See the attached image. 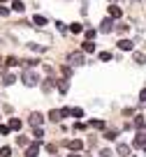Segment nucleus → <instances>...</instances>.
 Wrapping results in <instances>:
<instances>
[{
    "instance_id": "f257e3e1",
    "label": "nucleus",
    "mask_w": 146,
    "mask_h": 157,
    "mask_svg": "<svg viewBox=\"0 0 146 157\" xmlns=\"http://www.w3.org/2000/svg\"><path fill=\"white\" fill-rule=\"evenodd\" d=\"M83 51H72V53H67V65L70 67H79V65H83Z\"/></svg>"
},
{
    "instance_id": "f03ea898",
    "label": "nucleus",
    "mask_w": 146,
    "mask_h": 157,
    "mask_svg": "<svg viewBox=\"0 0 146 157\" xmlns=\"http://www.w3.org/2000/svg\"><path fill=\"white\" fill-rule=\"evenodd\" d=\"M21 81H23V83L28 86V88H35V86L39 83V81H37V74H35V72H28V69H26V72H23V76H21Z\"/></svg>"
},
{
    "instance_id": "7ed1b4c3",
    "label": "nucleus",
    "mask_w": 146,
    "mask_h": 157,
    "mask_svg": "<svg viewBox=\"0 0 146 157\" xmlns=\"http://www.w3.org/2000/svg\"><path fill=\"white\" fill-rule=\"evenodd\" d=\"M112 30H114V19H112V16L102 19V23H100V33H112Z\"/></svg>"
},
{
    "instance_id": "20e7f679",
    "label": "nucleus",
    "mask_w": 146,
    "mask_h": 157,
    "mask_svg": "<svg viewBox=\"0 0 146 157\" xmlns=\"http://www.w3.org/2000/svg\"><path fill=\"white\" fill-rule=\"evenodd\" d=\"M144 146H146V136H144V129H139L135 136V148L137 150H144Z\"/></svg>"
},
{
    "instance_id": "39448f33",
    "label": "nucleus",
    "mask_w": 146,
    "mask_h": 157,
    "mask_svg": "<svg viewBox=\"0 0 146 157\" xmlns=\"http://www.w3.org/2000/svg\"><path fill=\"white\" fill-rule=\"evenodd\" d=\"M28 123L33 125V127H42V123H44V116H42V113H30Z\"/></svg>"
},
{
    "instance_id": "423d86ee",
    "label": "nucleus",
    "mask_w": 146,
    "mask_h": 157,
    "mask_svg": "<svg viewBox=\"0 0 146 157\" xmlns=\"http://www.w3.org/2000/svg\"><path fill=\"white\" fill-rule=\"evenodd\" d=\"M39 86H42L44 95H49V93H51V90H54V86H56V78H44V81H42V83H39Z\"/></svg>"
},
{
    "instance_id": "0eeeda50",
    "label": "nucleus",
    "mask_w": 146,
    "mask_h": 157,
    "mask_svg": "<svg viewBox=\"0 0 146 157\" xmlns=\"http://www.w3.org/2000/svg\"><path fill=\"white\" fill-rule=\"evenodd\" d=\"M39 155V143H30L26 148V157H37Z\"/></svg>"
},
{
    "instance_id": "6e6552de",
    "label": "nucleus",
    "mask_w": 146,
    "mask_h": 157,
    "mask_svg": "<svg viewBox=\"0 0 146 157\" xmlns=\"http://www.w3.org/2000/svg\"><path fill=\"white\" fill-rule=\"evenodd\" d=\"M49 120H51V123H60V120H63V113H60V109L49 111Z\"/></svg>"
},
{
    "instance_id": "1a4fd4ad",
    "label": "nucleus",
    "mask_w": 146,
    "mask_h": 157,
    "mask_svg": "<svg viewBox=\"0 0 146 157\" xmlns=\"http://www.w3.org/2000/svg\"><path fill=\"white\" fill-rule=\"evenodd\" d=\"M121 14L123 12H121L118 5H109V16H112V19H121Z\"/></svg>"
},
{
    "instance_id": "9d476101",
    "label": "nucleus",
    "mask_w": 146,
    "mask_h": 157,
    "mask_svg": "<svg viewBox=\"0 0 146 157\" xmlns=\"http://www.w3.org/2000/svg\"><path fill=\"white\" fill-rule=\"evenodd\" d=\"M67 148H70V150H83V141H79V139L67 141Z\"/></svg>"
},
{
    "instance_id": "9b49d317",
    "label": "nucleus",
    "mask_w": 146,
    "mask_h": 157,
    "mask_svg": "<svg viewBox=\"0 0 146 157\" xmlns=\"http://www.w3.org/2000/svg\"><path fill=\"white\" fill-rule=\"evenodd\" d=\"M33 25H37V28H44V25H47V19H44L42 14H35V16H33Z\"/></svg>"
},
{
    "instance_id": "f8f14e48",
    "label": "nucleus",
    "mask_w": 146,
    "mask_h": 157,
    "mask_svg": "<svg viewBox=\"0 0 146 157\" xmlns=\"http://www.w3.org/2000/svg\"><path fill=\"white\" fill-rule=\"evenodd\" d=\"M118 49H123V51H132V49H135V44H132L130 39H121V42H118Z\"/></svg>"
},
{
    "instance_id": "ddd939ff",
    "label": "nucleus",
    "mask_w": 146,
    "mask_h": 157,
    "mask_svg": "<svg viewBox=\"0 0 146 157\" xmlns=\"http://www.w3.org/2000/svg\"><path fill=\"white\" fill-rule=\"evenodd\" d=\"M7 127H10L12 132H19V129H21V120H19V118H10V125H7Z\"/></svg>"
},
{
    "instance_id": "4468645a",
    "label": "nucleus",
    "mask_w": 146,
    "mask_h": 157,
    "mask_svg": "<svg viewBox=\"0 0 146 157\" xmlns=\"http://www.w3.org/2000/svg\"><path fill=\"white\" fill-rule=\"evenodd\" d=\"M56 86H58V90L63 95H67V90H70V86H67V81H63V78H60V81H56Z\"/></svg>"
},
{
    "instance_id": "2eb2a0df",
    "label": "nucleus",
    "mask_w": 146,
    "mask_h": 157,
    "mask_svg": "<svg viewBox=\"0 0 146 157\" xmlns=\"http://www.w3.org/2000/svg\"><path fill=\"white\" fill-rule=\"evenodd\" d=\"M116 152H118V155H121V157H128V155H130V148H128V146H123V143H118Z\"/></svg>"
},
{
    "instance_id": "dca6fc26",
    "label": "nucleus",
    "mask_w": 146,
    "mask_h": 157,
    "mask_svg": "<svg viewBox=\"0 0 146 157\" xmlns=\"http://www.w3.org/2000/svg\"><path fill=\"white\" fill-rule=\"evenodd\" d=\"M83 53H93V51H95V44H93V42H91V39H88V42H83Z\"/></svg>"
},
{
    "instance_id": "f3484780",
    "label": "nucleus",
    "mask_w": 146,
    "mask_h": 157,
    "mask_svg": "<svg viewBox=\"0 0 146 157\" xmlns=\"http://www.w3.org/2000/svg\"><path fill=\"white\" fill-rule=\"evenodd\" d=\"M14 81H16L14 74H5V76H2V86H12Z\"/></svg>"
},
{
    "instance_id": "a211bd4d",
    "label": "nucleus",
    "mask_w": 146,
    "mask_h": 157,
    "mask_svg": "<svg viewBox=\"0 0 146 157\" xmlns=\"http://www.w3.org/2000/svg\"><path fill=\"white\" fill-rule=\"evenodd\" d=\"M135 63L139 65V67H141V65L146 63V60H144V51H137V53H135Z\"/></svg>"
},
{
    "instance_id": "6ab92c4d",
    "label": "nucleus",
    "mask_w": 146,
    "mask_h": 157,
    "mask_svg": "<svg viewBox=\"0 0 146 157\" xmlns=\"http://www.w3.org/2000/svg\"><path fill=\"white\" fill-rule=\"evenodd\" d=\"M67 30H70V33H74V35H79V33L83 30V25H81V23H72V25H70Z\"/></svg>"
},
{
    "instance_id": "aec40b11",
    "label": "nucleus",
    "mask_w": 146,
    "mask_h": 157,
    "mask_svg": "<svg viewBox=\"0 0 146 157\" xmlns=\"http://www.w3.org/2000/svg\"><path fill=\"white\" fill-rule=\"evenodd\" d=\"M135 127H137V129H144V116H141V113L135 118Z\"/></svg>"
},
{
    "instance_id": "412c9836",
    "label": "nucleus",
    "mask_w": 146,
    "mask_h": 157,
    "mask_svg": "<svg viewBox=\"0 0 146 157\" xmlns=\"http://www.w3.org/2000/svg\"><path fill=\"white\" fill-rule=\"evenodd\" d=\"M91 127H95V129H104V120H91Z\"/></svg>"
},
{
    "instance_id": "4be33fe9",
    "label": "nucleus",
    "mask_w": 146,
    "mask_h": 157,
    "mask_svg": "<svg viewBox=\"0 0 146 157\" xmlns=\"http://www.w3.org/2000/svg\"><path fill=\"white\" fill-rule=\"evenodd\" d=\"M70 116H74V118H83V109H70Z\"/></svg>"
},
{
    "instance_id": "5701e85b",
    "label": "nucleus",
    "mask_w": 146,
    "mask_h": 157,
    "mask_svg": "<svg viewBox=\"0 0 146 157\" xmlns=\"http://www.w3.org/2000/svg\"><path fill=\"white\" fill-rule=\"evenodd\" d=\"M19 63H21V60H19V58H14V56L5 58V65H7V67H12V65H19Z\"/></svg>"
},
{
    "instance_id": "b1692460",
    "label": "nucleus",
    "mask_w": 146,
    "mask_h": 157,
    "mask_svg": "<svg viewBox=\"0 0 146 157\" xmlns=\"http://www.w3.org/2000/svg\"><path fill=\"white\" fill-rule=\"evenodd\" d=\"M12 7H14L16 12H23V10H26V5L21 2V0H14V2H12Z\"/></svg>"
},
{
    "instance_id": "393cba45",
    "label": "nucleus",
    "mask_w": 146,
    "mask_h": 157,
    "mask_svg": "<svg viewBox=\"0 0 146 157\" xmlns=\"http://www.w3.org/2000/svg\"><path fill=\"white\" fill-rule=\"evenodd\" d=\"M10 155H12V148H10V146L0 148V157H10Z\"/></svg>"
},
{
    "instance_id": "a878e982",
    "label": "nucleus",
    "mask_w": 146,
    "mask_h": 157,
    "mask_svg": "<svg viewBox=\"0 0 146 157\" xmlns=\"http://www.w3.org/2000/svg\"><path fill=\"white\" fill-rule=\"evenodd\" d=\"M116 129H109V132H104V139H109V141H114V139H116Z\"/></svg>"
},
{
    "instance_id": "bb28decb",
    "label": "nucleus",
    "mask_w": 146,
    "mask_h": 157,
    "mask_svg": "<svg viewBox=\"0 0 146 157\" xmlns=\"http://www.w3.org/2000/svg\"><path fill=\"white\" fill-rule=\"evenodd\" d=\"M35 139H37V141H42V139H44V129L42 127H35Z\"/></svg>"
},
{
    "instance_id": "cd10ccee",
    "label": "nucleus",
    "mask_w": 146,
    "mask_h": 157,
    "mask_svg": "<svg viewBox=\"0 0 146 157\" xmlns=\"http://www.w3.org/2000/svg\"><path fill=\"white\" fill-rule=\"evenodd\" d=\"M100 60H102V63L104 60H112V53H109V51H102V53H100Z\"/></svg>"
},
{
    "instance_id": "c85d7f7f",
    "label": "nucleus",
    "mask_w": 146,
    "mask_h": 157,
    "mask_svg": "<svg viewBox=\"0 0 146 157\" xmlns=\"http://www.w3.org/2000/svg\"><path fill=\"white\" fill-rule=\"evenodd\" d=\"M0 16H10V7H5V5H0Z\"/></svg>"
},
{
    "instance_id": "c756f323",
    "label": "nucleus",
    "mask_w": 146,
    "mask_h": 157,
    "mask_svg": "<svg viewBox=\"0 0 146 157\" xmlns=\"http://www.w3.org/2000/svg\"><path fill=\"white\" fill-rule=\"evenodd\" d=\"M63 74L65 76H72V67H70V65H63Z\"/></svg>"
},
{
    "instance_id": "7c9ffc66",
    "label": "nucleus",
    "mask_w": 146,
    "mask_h": 157,
    "mask_svg": "<svg viewBox=\"0 0 146 157\" xmlns=\"http://www.w3.org/2000/svg\"><path fill=\"white\" fill-rule=\"evenodd\" d=\"M86 39H91V42H93V39H95V30L88 28V30H86Z\"/></svg>"
},
{
    "instance_id": "2f4dec72",
    "label": "nucleus",
    "mask_w": 146,
    "mask_h": 157,
    "mask_svg": "<svg viewBox=\"0 0 146 157\" xmlns=\"http://www.w3.org/2000/svg\"><path fill=\"white\" fill-rule=\"evenodd\" d=\"M112 155H114V152L109 150V148H102V152H100V157H112Z\"/></svg>"
},
{
    "instance_id": "473e14b6",
    "label": "nucleus",
    "mask_w": 146,
    "mask_h": 157,
    "mask_svg": "<svg viewBox=\"0 0 146 157\" xmlns=\"http://www.w3.org/2000/svg\"><path fill=\"white\" fill-rule=\"evenodd\" d=\"M16 143H19V146H28V139H26V136H19V139H16Z\"/></svg>"
},
{
    "instance_id": "72a5a7b5",
    "label": "nucleus",
    "mask_w": 146,
    "mask_h": 157,
    "mask_svg": "<svg viewBox=\"0 0 146 157\" xmlns=\"http://www.w3.org/2000/svg\"><path fill=\"white\" fill-rule=\"evenodd\" d=\"M28 46H30V49H33V51H44V46H39V44H33V42H30Z\"/></svg>"
},
{
    "instance_id": "f704fd0d",
    "label": "nucleus",
    "mask_w": 146,
    "mask_h": 157,
    "mask_svg": "<svg viewBox=\"0 0 146 157\" xmlns=\"http://www.w3.org/2000/svg\"><path fill=\"white\" fill-rule=\"evenodd\" d=\"M47 152H49V155H54V152H56V146H54V143H49V146H47Z\"/></svg>"
},
{
    "instance_id": "c9c22d12",
    "label": "nucleus",
    "mask_w": 146,
    "mask_h": 157,
    "mask_svg": "<svg viewBox=\"0 0 146 157\" xmlns=\"http://www.w3.org/2000/svg\"><path fill=\"white\" fill-rule=\"evenodd\" d=\"M56 28H58L60 33H67V25H65V23H56Z\"/></svg>"
},
{
    "instance_id": "e433bc0d",
    "label": "nucleus",
    "mask_w": 146,
    "mask_h": 157,
    "mask_svg": "<svg viewBox=\"0 0 146 157\" xmlns=\"http://www.w3.org/2000/svg\"><path fill=\"white\" fill-rule=\"evenodd\" d=\"M86 127H88L86 123H77V125H74V129H79V132H81V129H86Z\"/></svg>"
},
{
    "instance_id": "4c0bfd02",
    "label": "nucleus",
    "mask_w": 146,
    "mask_h": 157,
    "mask_svg": "<svg viewBox=\"0 0 146 157\" xmlns=\"http://www.w3.org/2000/svg\"><path fill=\"white\" fill-rule=\"evenodd\" d=\"M0 134H10V127H7V125H0Z\"/></svg>"
},
{
    "instance_id": "58836bf2",
    "label": "nucleus",
    "mask_w": 146,
    "mask_h": 157,
    "mask_svg": "<svg viewBox=\"0 0 146 157\" xmlns=\"http://www.w3.org/2000/svg\"><path fill=\"white\" fill-rule=\"evenodd\" d=\"M67 157H83V155H77V152H72V155H67Z\"/></svg>"
},
{
    "instance_id": "ea45409f",
    "label": "nucleus",
    "mask_w": 146,
    "mask_h": 157,
    "mask_svg": "<svg viewBox=\"0 0 146 157\" xmlns=\"http://www.w3.org/2000/svg\"><path fill=\"white\" fill-rule=\"evenodd\" d=\"M0 60H2V58H0Z\"/></svg>"
}]
</instances>
